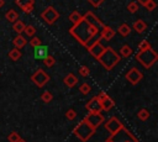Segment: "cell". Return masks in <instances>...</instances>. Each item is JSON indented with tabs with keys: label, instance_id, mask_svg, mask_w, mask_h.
Masks as SVG:
<instances>
[{
	"label": "cell",
	"instance_id": "7a4b0ae2",
	"mask_svg": "<svg viewBox=\"0 0 158 142\" xmlns=\"http://www.w3.org/2000/svg\"><path fill=\"white\" fill-rule=\"evenodd\" d=\"M98 61L100 62V64L106 69V70H111L115 68V65L121 61V57L118 56V53L111 48V47H105L104 52L101 53V56L98 58Z\"/></svg>",
	"mask_w": 158,
	"mask_h": 142
},
{
	"label": "cell",
	"instance_id": "7bdbcfd3",
	"mask_svg": "<svg viewBox=\"0 0 158 142\" xmlns=\"http://www.w3.org/2000/svg\"><path fill=\"white\" fill-rule=\"evenodd\" d=\"M19 142H26V141H25V140H22V138H21V140H20V141H19Z\"/></svg>",
	"mask_w": 158,
	"mask_h": 142
},
{
	"label": "cell",
	"instance_id": "4dcf8cb0",
	"mask_svg": "<svg viewBox=\"0 0 158 142\" xmlns=\"http://www.w3.org/2000/svg\"><path fill=\"white\" fill-rule=\"evenodd\" d=\"M126 9H127V11L130 14H136L138 11V4L136 1H131V2H128V5H127Z\"/></svg>",
	"mask_w": 158,
	"mask_h": 142
},
{
	"label": "cell",
	"instance_id": "4fadbf2b",
	"mask_svg": "<svg viewBox=\"0 0 158 142\" xmlns=\"http://www.w3.org/2000/svg\"><path fill=\"white\" fill-rule=\"evenodd\" d=\"M16 5L25 14H31L35 9V0H16Z\"/></svg>",
	"mask_w": 158,
	"mask_h": 142
},
{
	"label": "cell",
	"instance_id": "d6a6232c",
	"mask_svg": "<svg viewBox=\"0 0 158 142\" xmlns=\"http://www.w3.org/2000/svg\"><path fill=\"white\" fill-rule=\"evenodd\" d=\"M79 75H81L83 78H86V77H89V74H90V69H89V67L88 65H81V67H79Z\"/></svg>",
	"mask_w": 158,
	"mask_h": 142
},
{
	"label": "cell",
	"instance_id": "74e56055",
	"mask_svg": "<svg viewBox=\"0 0 158 142\" xmlns=\"http://www.w3.org/2000/svg\"><path fill=\"white\" fill-rule=\"evenodd\" d=\"M144 7H146V10H148V11H153V10L157 7V2H156L154 0H149V1L144 5Z\"/></svg>",
	"mask_w": 158,
	"mask_h": 142
},
{
	"label": "cell",
	"instance_id": "cb8c5ba5",
	"mask_svg": "<svg viewBox=\"0 0 158 142\" xmlns=\"http://www.w3.org/2000/svg\"><path fill=\"white\" fill-rule=\"evenodd\" d=\"M132 48L128 46V44H123L120 49V57H123V58H128L131 54H132Z\"/></svg>",
	"mask_w": 158,
	"mask_h": 142
},
{
	"label": "cell",
	"instance_id": "1f68e13d",
	"mask_svg": "<svg viewBox=\"0 0 158 142\" xmlns=\"http://www.w3.org/2000/svg\"><path fill=\"white\" fill-rule=\"evenodd\" d=\"M79 91H80L83 95H88V94L91 91V86H90L88 83H83V84H80V86H79Z\"/></svg>",
	"mask_w": 158,
	"mask_h": 142
},
{
	"label": "cell",
	"instance_id": "8d00e7d4",
	"mask_svg": "<svg viewBox=\"0 0 158 142\" xmlns=\"http://www.w3.org/2000/svg\"><path fill=\"white\" fill-rule=\"evenodd\" d=\"M41 44H42V41H41L40 37L33 36V37L31 38V41H30V46H32L33 48H35V47H38V46H41Z\"/></svg>",
	"mask_w": 158,
	"mask_h": 142
},
{
	"label": "cell",
	"instance_id": "d590c367",
	"mask_svg": "<svg viewBox=\"0 0 158 142\" xmlns=\"http://www.w3.org/2000/svg\"><path fill=\"white\" fill-rule=\"evenodd\" d=\"M21 140V137H20V135L17 133V132H11L9 136H7V141L9 142H19Z\"/></svg>",
	"mask_w": 158,
	"mask_h": 142
},
{
	"label": "cell",
	"instance_id": "e575fe53",
	"mask_svg": "<svg viewBox=\"0 0 158 142\" xmlns=\"http://www.w3.org/2000/svg\"><path fill=\"white\" fill-rule=\"evenodd\" d=\"M65 117H67V120H69V121L74 120V119L77 117V111H75L74 109H68V110L65 111Z\"/></svg>",
	"mask_w": 158,
	"mask_h": 142
},
{
	"label": "cell",
	"instance_id": "52a82bcc",
	"mask_svg": "<svg viewBox=\"0 0 158 142\" xmlns=\"http://www.w3.org/2000/svg\"><path fill=\"white\" fill-rule=\"evenodd\" d=\"M41 17L46 21V23L52 25V23H54V22L59 19V12H58L53 6H48V7H46V9L42 11Z\"/></svg>",
	"mask_w": 158,
	"mask_h": 142
},
{
	"label": "cell",
	"instance_id": "836d02e7",
	"mask_svg": "<svg viewBox=\"0 0 158 142\" xmlns=\"http://www.w3.org/2000/svg\"><path fill=\"white\" fill-rule=\"evenodd\" d=\"M41 100H42L43 102H46V104L51 102V101L53 100V95H52V93H49V91H44V93L41 95Z\"/></svg>",
	"mask_w": 158,
	"mask_h": 142
},
{
	"label": "cell",
	"instance_id": "484cf974",
	"mask_svg": "<svg viewBox=\"0 0 158 142\" xmlns=\"http://www.w3.org/2000/svg\"><path fill=\"white\" fill-rule=\"evenodd\" d=\"M149 116H151V114H149V111H148L147 109H141V110L137 112V117H138V120H141V121H147V120L149 119Z\"/></svg>",
	"mask_w": 158,
	"mask_h": 142
},
{
	"label": "cell",
	"instance_id": "4316f807",
	"mask_svg": "<svg viewBox=\"0 0 158 142\" xmlns=\"http://www.w3.org/2000/svg\"><path fill=\"white\" fill-rule=\"evenodd\" d=\"M81 17H83V16H81L78 11H73V12H70V14H69V17H68V19H69V21H70V22L77 23V22H79V21L81 20Z\"/></svg>",
	"mask_w": 158,
	"mask_h": 142
},
{
	"label": "cell",
	"instance_id": "f35d334b",
	"mask_svg": "<svg viewBox=\"0 0 158 142\" xmlns=\"http://www.w3.org/2000/svg\"><path fill=\"white\" fill-rule=\"evenodd\" d=\"M88 2H89L91 6H94V7H99V6L104 2V0H88Z\"/></svg>",
	"mask_w": 158,
	"mask_h": 142
},
{
	"label": "cell",
	"instance_id": "9a60e30c",
	"mask_svg": "<svg viewBox=\"0 0 158 142\" xmlns=\"http://www.w3.org/2000/svg\"><path fill=\"white\" fill-rule=\"evenodd\" d=\"M99 32H100V33H99V35H100V38H101V40H105V41L112 40V38L115 37V33H116L115 30H114L112 27L107 26V25H104Z\"/></svg>",
	"mask_w": 158,
	"mask_h": 142
},
{
	"label": "cell",
	"instance_id": "f546056e",
	"mask_svg": "<svg viewBox=\"0 0 158 142\" xmlns=\"http://www.w3.org/2000/svg\"><path fill=\"white\" fill-rule=\"evenodd\" d=\"M23 32H25L28 37H33V36H35V33H36V27H35L33 25H26V26H25Z\"/></svg>",
	"mask_w": 158,
	"mask_h": 142
},
{
	"label": "cell",
	"instance_id": "7c38bea8",
	"mask_svg": "<svg viewBox=\"0 0 158 142\" xmlns=\"http://www.w3.org/2000/svg\"><path fill=\"white\" fill-rule=\"evenodd\" d=\"M85 109L89 111V112H101V104H100V100L98 99V96H94L91 98L86 104H85Z\"/></svg>",
	"mask_w": 158,
	"mask_h": 142
},
{
	"label": "cell",
	"instance_id": "f1b7e54d",
	"mask_svg": "<svg viewBox=\"0 0 158 142\" xmlns=\"http://www.w3.org/2000/svg\"><path fill=\"white\" fill-rule=\"evenodd\" d=\"M43 64L46 65V67H48V68H51V67H53L54 64H56V58L53 57V56H51V54H48L44 59H43Z\"/></svg>",
	"mask_w": 158,
	"mask_h": 142
},
{
	"label": "cell",
	"instance_id": "6da1fadb",
	"mask_svg": "<svg viewBox=\"0 0 158 142\" xmlns=\"http://www.w3.org/2000/svg\"><path fill=\"white\" fill-rule=\"evenodd\" d=\"M69 33L83 46L85 47H89L91 44V41L93 38H95L98 35H99V30L90 25L88 21H85L83 17L79 22L74 23L73 27H70L69 30Z\"/></svg>",
	"mask_w": 158,
	"mask_h": 142
},
{
	"label": "cell",
	"instance_id": "5b68a950",
	"mask_svg": "<svg viewBox=\"0 0 158 142\" xmlns=\"http://www.w3.org/2000/svg\"><path fill=\"white\" fill-rule=\"evenodd\" d=\"M109 138L112 142H138V140L125 126L122 128H120L117 132H115L114 135H111Z\"/></svg>",
	"mask_w": 158,
	"mask_h": 142
},
{
	"label": "cell",
	"instance_id": "ffe728a7",
	"mask_svg": "<svg viewBox=\"0 0 158 142\" xmlns=\"http://www.w3.org/2000/svg\"><path fill=\"white\" fill-rule=\"evenodd\" d=\"M12 43H14L15 48L21 49V48H23V47L27 44V41H26V38H25L22 35H17V36L12 40Z\"/></svg>",
	"mask_w": 158,
	"mask_h": 142
},
{
	"label": "cell",
	"instance_id": "8fae6325",
	"mask_svg": "<svg viewBox=\"0 0 158 142\" xmlns=\"http://www.w3.org/2000/svg\"><path fill=\"white\" fill-rule=\"evenodd\" d=\"M88 48V51H89V53L95 58V59H98L100 56H101V53L104 52V49H105V47L100 43V41H95L94 43H91L89 47H86Z\"/></svg>",
	"mask_w": 158,
	"mask_h": 142
},
{
	"label": "cell",
	"instance_id": "ac0fdd59",
	"mask_svg": "<svg viewBox=\"0 0 158 142\" xmlns=\"http://www.w3.org/2000/svg\"><path fill=\"white\" fill-rule=\"evenodd\" d=\"M100 104H101V110L102 111H109L115 106V101L110 96H106L105 99L100 100Z\"/></svg>",
	"mask_w": 158,
	"mask_h": 142
},
{
	"label": "cell",
	"instance_id": "60d3db41",
	"mask_svg": "<svg viewBox=\"0 0 158 142\" xmlns=\"http://www.w3.org/2000/svg\"><path fill=\"white\" fill-rule=\"evenodd\" d=\"M4 5H5V1H4V0H0V9H1Z\"/></svg>",
	"mask_w": 158,
	"mask_h": 142
},
{
	"label": "cell",
	"instance_id": "277c9868",
	"mask_svg": "<svg viewBox=\"0 0 158 142\" xmlns=\"http://www.w3.org/2000/svg\"><path fill=\"white\" fill-rule=\"evenodd\" d=\"M73 133L79 138V141L86 142V141H89V138L95 133V130L83 119V120L73 128Z\"/></svg>",
	"mask_w": 158,
	"mask_h": 142
},
{
	"label": "cell",
	"instance_id": "9c48e42d",
	"mask_svg": "<svg viewBox=\"0 0 158 142\" xmlns=\"http://www.w3.org/2000/svg\"><path fill=\"white\" fill-rule=\"evenodd\" d=\"M104 126H105V130L110 132V135H114L115 132H117L120 128L123 127L122 122H121L116 116H112V117H110L107 121H105V125H104Z\"/></svg>",
	"mask_w": 158,
	"mask_h": 142
},
{
	"label": "cell",
	"instance_id": "44dd1931",
	"mask_svg": "<svg viewBox=\"0 0 158 142\" xmlns=\"http://www.w3.org/2000/svg\"><path fill=\"white\" fill-rule=\"evenodd\" d=\"M5 19L9 21V22H15L16 20H19V12L14 9H10L5 12Z\"/></svg>",
	"mask_w": 158,
	"mask_h": 142
},
{
	"label": "cell",
	"instance_id": "ba28073f",
	"mask_svg": "<svg viewBox=\"0 0 158 142\" xmlns=\"http://www.w3.org/2000/svg\"><path fill=\"white\" fill-rule=\"evenodd\" d=\"M84 120H85L94 130H96V128L105 121V117L102 116L101 112H89V114L84 117Z\"/></svg>",
	"mask_w": 158,
	"mask_h": 142
},
{
	"label": "cell",
	"instance_id": "30bf717a",
	"mask_svg": "<svg viewBox=\"0 0 158 142\" xmlns=\"http://www.w3.org/2000/svg\"><path fill=\"white\" fill-rule=\"evenodd\" d=\"M126 79L132 84V85H136V84H138L142 79H143V74H142V72L138 69V68H136V67H132L127 73H126Z\"/></svg>",
	"mask_w": 158,
	"mask_h": 142
},
{
	"label": "cell",
	"instance_id": "b9f144b4",
	"mask_svg": "<svg viewBox=\"0 0 158 142\" xmlns=\"http://www.w3.org/2000/svg\"><path fill=\"white\" fill-rule=\"evenodd\" d=\"M105 142H112V141H111V140H110V138H107V140H106V141H105Z\"/></svg>",
	"mask_w": 158,
	"mask_h": 142
},
{
	"label": "cell",
	"instance_id": "d6986e66",
	"mask_svg": "<svg viewBox=\"0 0 158 142\" xmlns=\"http://www.w3.org/2000/svg\"><path fill=\"white\" fill-rule=\"evenodd\" d=\"M132 28L138 33H143L146 31V28H147V23L143 20H136L133 22V25H132Z\"/></svg>",
	"mask_w": 158,
	"mask_h": 142
},
{
	"label": "cell",
	"instance_id": "2e32d148",
	"mask_svg": "<svg viewBox=\"0 0 158 142\" xmlns=\"http://www.w3.org/2000/svg\"><path fill=\"white\" fill-rule=\"evenodd\" d=\"M33 54H35L36 59L43 61L48 56V47L47 46H42V44L38 46V47H35L33 48Z\"/></svg>",
	"mask_w": 158,
	"mask_h": 142
},
{
	"label": "cell",
	"instance_id": "e0dca14e",
	"mask_svg": "<svg viewBox=\"0 0 158 142\" xmlns=\"http://www.w3.org/2000/svg\"><path fill=\"white\" fill-rule=\"evenodd\" d=\"M63 83H64L68 88H73V86H75V85L78 84V78H77L73 73H69V74H67V75L64 77Z\"/></svg>",
	"mask_w": 158,
	"mask_h": 142
},
{
	"label": "cell",
	"instance_id": "83f0119b",
	"mask_svg": "<svg viewBox=\"0 0 158 142\" xmlns=\"http://www.w3.org/2000/svg\"><path fill=\"white\" fill-rule=\"evenodd\" d=\"M149 48H152V46H151V43L148 42V40H142V41L139 42V44H138V52L147 51V49H149Z\"/></svg>",
	"mask_w": 158,
	"mask_h": 142
},
{
	"label": "cell",
	"instance_id": "8992f818",
	"mask_svg": "<svg viewBox=\"0 0 158 142\" xmlns=\"http://www.w3.org/2000/svg\"><path fill=\"white\" fill-rule=\"evenodd\" d=\"M49 75L43 70V69H37L32 75H31V80L35 83V85H37L38 88L44 86L48 81H49Z\"/></svg>",
	"mask_w": 158,
	"mask_h": 142
},
{
	"label": "cell",
	"instance_id": "3957f363",
	"mask_svg": "<svg viewBox=\"0 0 158 142\" xmlns=\"http://www.w3.org/2000/svg\"><path fill=\"white\" fill-rule=\"evenodd\" d=\"M136 61L139 62L144 68H152L157 61H158V53L153 49V48H149L147 51H142V52H138L136 54Z\"/></svg>",
	"mask_w": 158,
	"mask_h": 142
},
{
	"label": "cell",
	"instance_id": "603a6c76",
	"mask_svg": "<svg viewBox=\"0 0 158 142\" xmlns=\"http://www.w3.org/2000/svg\"><path fill=\"white\" fill-rule=\"evenodd\" d=\"M25 26H26V23H25L23 21L16 20V21L14 22V25H12V28H14L15 32H17L19 35H21V33L23 32V30H25Z\"/></svg>",
	"mask_w": 158,
	"mask_h": 142
},
{
	"label": "cell",
	"instance_id": "5bb4252c",
	"mask_svg": "<svg viewBox=\"0 0 158 142\" xmlns=\"http://www.w3.org/2000/svg\"><path fill=\"white\" fill-rule=\"evenodd\" d=\"M83 19H84L85 21H88L90 25L95 26V27H96L99 31H100V30H101V27L104 26V23H102V22H101V21H100V20H99V19H98V17H96V16H95V15H94L91 11L85 12V15L83 16Z\"/></svg>",
	"mask_w": 158,
	"mask_h": 142
},
{
	"label": "cell",
	"instance_id": "7402d4cb",
	"mask_svg": "<svg viewBox=\"0 0 158 142\" xmlns=\"http://www.w3.org/2000/svg\"><path fill=\"white\" fill-rule=\"evenodd\" d=\"M117 32L122 36V37H127L130 33H131V27L127 25V23H121L117 28Z\"/></svg>",
	"mask_w": 158,
	"mask_h": 142
},
{
	"label": "cell",
	"instance_id": "d4e9b609",
	"mask_svg": "<svg viewBox=\"0 0 158 142\" xmlns=\"http://www.w3.org/2000/svg\"><path fill=\"white\" fill-rule=\"evenodd\" d=\"M21 56H22V53H21V49H19V48H12L9 52V58L11 61H19L21 58Z\"/></svg>",
	"mask_w": 158,
	"mask_h": 142
},
{
	"label": "cell",
	"instance_id": "ab89813d",
	"mask_svg": "<svg viewBox=\"0 0 158 142\" xmlns=\"http://www.w3.org/2000/svg\"><path fill=\"white\" fill-rule=\"evenodd\" d=\"M148 1H149V0H136V2H137L138 5H143V6H144Z\"/></svg>",
	"mask_w": 158,
	"mask_h": 142
}]
</instances>
